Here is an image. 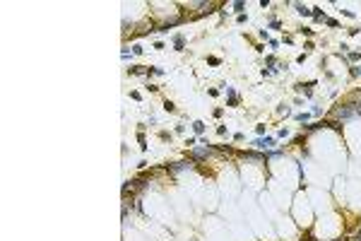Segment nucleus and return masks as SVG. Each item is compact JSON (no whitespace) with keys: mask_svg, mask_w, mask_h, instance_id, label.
<instances>
[{"mask_svg":"<svg viewBox=\"0 0 361 241\" xmlns=\"http://www.w3.org/2000/svg\"><path fill=\"white\" fill-rule=\"evenodd\" d=\"M308 118H311V116H308V113H296V120H301V123H306Z\"/></svg>","mask_w":361,"mask_h":241,"instance_id":"obj_9","label":"nucleus"},{"mask_svg":"<svg viewBox=\"0 0 361 241\" xmlns=\"http://www.w3.org/2000/svg\"><path fill=\"white\" fill-rule=\"evenodd\" d=\"M253 145H255V147H260V149H270L272 145H274V138H260V140H255Z\"/></svg>","mask_w":361,"mask_h":241,"instance_id":"obj_2","label":"nucleus"},{"mask_svg":"<svg viewBox=\"0 0 361 241\" xmlns=\"http://www.w3.org/2000/svg\"><path fill=\"white\" fill-rule=\"evenodd\" d=\"M313 17H316V19H323V12H320L318 7H313Z\"/></svg>","mask_w":361,"mask_h":241,"instance_id":"obj_10","label":"nucleus"},{"mask_svg":"<svg viewBox=\"0 0 361 241\" xmlns=\"http://www.w3.org/2000/svg\"><path fill=\"white\" fill-rule=\"evenodd\" d=\"M243 7H246L243 2H234V10H236V12H238V15H243Z\"/></svg>","mask_w":361,"mask_h":241,"instance_id":"obj_8","label":"nucleus"},{"mask_svg":"<svg viewBox=\"0 0 361 241\" xmlns=\"http://www.w3.org/2000/svg\"><path fill=\"white\" fill-rule=\"evenodd\" d=\"M352 73L354 75H361V68H352Z\"/></svg>","mask_w":361,"mask_h":241,"instance_id":"obj_13","label":"nucleus"},{"mask_svg":"<svg viewBox=\"0 0 361 241\" xmlns=\"http://www.w3.org/2000/svg\"><path fill=\"white\" fill-rule=\"evenodd\" d=\"M359 104H361V97H359Z\"/></svg>","mask_w":361,"mask_h":241,"instance_id":"obj_14","label":"nucleus"},{"mask_svg":"<svg viewBox=\"0 0 361 241\" xmlns=\"http://www.w3.org/2000/svg\"><path fill=\"white\" fill-rule=\"evenodd\" d=\"M207 63H209V65H219V58L212 56V58H207Z\"/></svg>","mask_w":361,"mask_h":241,"instance_id":"obj_12","label":"nucleus"},{"mask_svg":"<svg viewBox=\"0 0 361 241\" xmlns=\"http://www.w3.org/2000/svg\"><path fill=\"white\" fill-rule=\"evenodd\" d=\"M207 154H209V149H195V152H193V157H195V159H200V157H207Z\"/></svg>","mask_w":361,"mask_h":241,"instance_id":"obj_6","label":"nucleus"},{"mask_svg":"<svg viewBox=\"0 0 361 241\" xmlns=\"http://www.w3.org/2000/svg\"><path fill=\"white\" fill-rule=\"evenodd\" d=\"M294 7H296V12H298V15H303V17L313 15V10H311V7H306V5H294Z\"/></svg>","mask_w":361,"mask_h":241,"instance_id":"obj_3","label":"nucleus"},{"mask_svg":"<svg viewBox=\"0 0 361 241\" xmlns=\"http://www.w3.org/2000/svg\"><path fill=\"white\" fill-rule=\"evenodd\" d=\"M193 130H195L198 135H202V133H205V123H202V120H195V123H193Z\"/></svg>","mask_w":361,"mask_h":241,"instance_id":"obj_4","label":"nucleus"},{"mask_svg":"<svg viewBox=\"0 0 361 241\" xmlns=\"http://www.w3.org/2000/svg\"><path fill=\"white\" fill-rule=\"evenodd\" d=\"M164 111H169V113H173V111H176L173 102H169V99H166V102H164Z\"/></svg>","mask_w":361,"mask_h":241,"instance_id":"obj_7","label":"nucleus"},{"mask_svg":"<svg viewBox=\"0 0 361 241\" xmlns=\"http://www.w3.org/2000/svg\"><path fill=\"white\" fill-rule=\"evenodd\" d=\"M287 135H289V130H287V128H282L279 133H277V138H287Z\"/></svg>","mask_w":361,"mask_h":241,"instance_id":"obj_11","label":"nucleus"},{"mask_svg":"<svg viewBox=\"0 0 361 241\" xmlns=\"http://www.w3.org/2000/svg\"><path fill=\"white\" fill-rule=\"evenodd\" d=\"M173 44H176V51H183V36H180V34L173 36Z\"/></svg>","mask_w":361,"mask_h":241,"instance_id":"obj_5","label":"nucleus"},{"mask_svg":"<svg viewBox=\"0 0 361 241\" xmlns=\"http://www.w3.org/2000/svg\"><path fill=\"white\" fill-rule=\"evenodd\" d=\"M354 104H344V106H340V109H335L332 116L337 120H347V118H354V116H361V111H356V109H352Z\"/></svg>","mask_w":361,"mask_h":241,"instance_id":"obj_1","label":"nucleus"}]
</instances>
